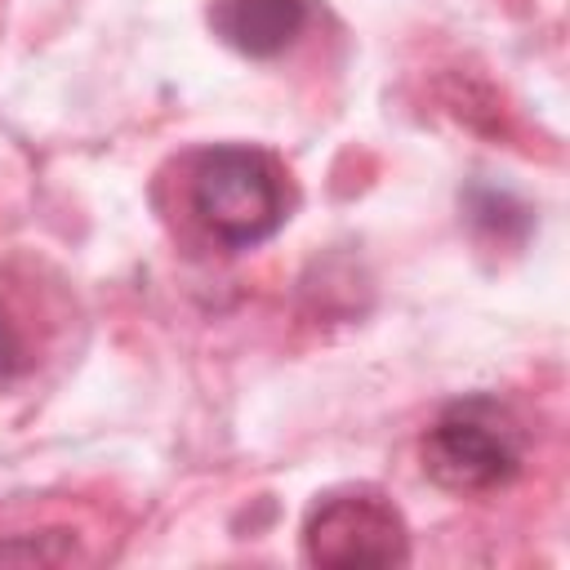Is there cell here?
Returning a JSON list of instances; mask_svg holds the SVG:
<instances>
[{
  "instance_id": "obj_1",
  "label": "cell",
  "mask_w": 570,
  "mask_h": 570,
  "mask_svg": "<svg viewBox=\"0 0 570 570\" xmlns=\"http://www.w3.org/2000/svg\"><path fill=\"white\" fill-rule=\"evenodd\" d=\"M187 209L223 249H254L285 223V187L272 156L254 147H209L191 160Z\"/></svg>"
},
{
  "instance_id": "obj_2",
  "label": "cell",
  "mask_w": 570,
  "mask_h": 570,
  "mask_svg": "<svg viewBox=\"0 0 570 570\" xmlns=\"http://www.w3.org/2000/svg\"><path fill=\"white\" fill-rule=\"evenodd\" d=\"M525 436L508 405L468 396L450 405L423 436V472L454 494H490L521 472Z\"/></svg>"
},
{
  "instance_id": "obj_3",
  "label": "cell",
  "mask_w": 570,
  "mask_h": 570,
  "mask_svg": "<svg viewBox=\"0 0 570 570\" xmlns=\"http://www.w3.org/2000/svg\"><path fill=\"white\" fill-rule=\"evenodd\" d=\"M312 566H396L405 561V521L379 494L325 499L303 525Z\"/></svg>"
},
{
  "instance_id": "obj_4",
  "label": "cell",
  "mask_w": 570,
  "mask_h": 570,
  "mask_svg": "<svg viewBox=\"0 0 570 570\" xmlns=\"http://www.w3.org/2000/svg\"><path fill=\"white\" fill-rule=\"evenodd\" d=\"M209 27L245 58H281L307 27V0H214Z\"/></svg>"
},
{
  "instance_id": "obj_5",
  "label": "cell",
  "mask_w": 570,
  "mask_h": 570,
  "mask_svg": "<svg viewBox=\"0 0 570 570\" xmlns=\"http://www.w3.org/2000/svg\"><path fill=\"white\" fill-rule=\"evenodd\" d=\"M31 361H36V352H31V338L18 321V307L9 298H0V387L13 383L18 374H27Z\"/></svg>"
}]
</instances>
